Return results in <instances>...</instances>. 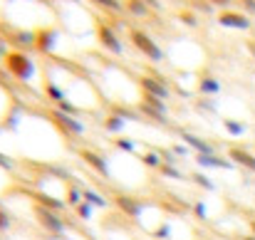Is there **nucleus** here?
Segmentation results:
<instances>
[{
	"label": "nucleus",
	"mask_w": 255,
	"mask_h": 240,
	"mask_svg": "<svg viewBox=\"0 0 255 240\" xmlns=\"http://www.w3.org/2000/svg\"><path fill=\"white\" fill-rule=\"evenodd\" d=\"M104 129H107V131H122V129H124V117H119V114L107 117V119H104Z\"/></svg>",
	"instance_id": "18"
},
{
	"label": "nucleus",
	"mask_w": 255,
	"mask_h": 240,
	"mask_svg": "<svg viewBox=\"0 0 255 240\" xmlns=\"http://www.w3.org/2000/svg\"><path fill=\"white\" fill-rule=\"evenodd\" d=\"M97 35H99V40H102V45H104L107 50L122 52V42H119V37L114 35V30H112L109 25H99V27H97Z\"/></svg>",
	"instance_id": "9"
},
{
	"label": "nucleus",
	"mask_w": 255,
	"mask_h": 240,
	"mask_svg": "<svg viewBox=\"0 0 255 240\" xmlns=\"http://www.w3.org/2000/svg\"><path fill=\"white\" fill-rule=\"evenodd\" d=\"M0 168H12V161L7 159L5 154H0Z\"/></svg>",
	"instance_id": "29"
},
{
	"label": "nucleus",
	"mask_w": 255,
	"mask_h": 240,
	"mask_svg": "<svg viewBox=\"0 0 255 240\" xmlns=\"http://www.w3.org/2000/svg\"><path fill=\"white\" fill-rule=\"evenodd\" d=\"M5 70H7L12 77L25 80V82L35 75V65H32V60H30L27 55H22V52H10V55L5 57Z\"/></svg>",
	"instance_id": "1"
},
{
	"label": "nucleus",
	"mask_w": 255,
	"mask_h": 240,
	"mask_svg": "<svg viewBox=\"0 0 255 240\" xmlns=\"http://www.w3.org/2000/svg\"><path fill=\"white\" fill-rule=\"evenodd\" d=\"M32 213H35V218H37V223H40V228H45L47 233H55V236H62L65 233V221L60 218V213L57 211H52V208H45V206H37L35 203V208H32Z\"/></svg>",
	"instance_id": "2"
},
{
	"label": "nucleus",
	"mask_w": 255,
	"mask_h": 240,
	"mask_svg": "<svg viewBox=\"0 0 255 240\" xmlns=\"http://www.w3.org/2000/svg\"><path fill=\"white\" fill-rule=\"evenodd\" d=\"M193 213H196L198 218H206V208H203V203H196V206H193Z\"/></svg>",
	"instance_id": "27"
},
{
	"label": "nucleus",
	"mask_w": 255,
	"mask_h": 240,
	"mask_svg": "<svg viewBox=\"0 0 255 240\" xmlns=\"http://www.w3.org/2000/svg\"><path fill=\"white\" fill-rule=\"evenodd\" d=\"M94 2H99L102 7H109V10H122L117 0H94Z\"/></svg>",
	"instance_id": "25"
},
{
	"label": "nucleus",
	"mask_w": 255,
	"mask_h": 240,
	"mask_svg": "<svg viewBox=\"0 0 255 240\" xmlns=\"http://www.w3.org/2000/svg\"><path fill=\"white\" fill-rule=\"evenodd\" d=\"M251 50H253V55H255V42H253V45H251Z\"/></svg>",
	"instance_id": "34"
},
{
	"label": "nucleus",
	"mask_w": 255,
	"mask_h": 240,
	"mask_svg": "<svg viewBox=\"0 0 255 240\" xmlns=\"http://www.w3.org/2000/svg\"><path fill=\"white\" fill-rule=\"evenodd\" d=\"M218 22H221L223 27H233V30H248V27H251V20H248L246 15H241V12H233V10L221 12V15H218Z\"/></svg>",
	"instance_id": "8"
},
{
	"label": "nucleus",
	"mask_w": 255,
	"mask_h": 240,
	"mask_svg": "<svg viewBox=\"0 0 255 240\" xmlns=\"http://www.w3.org/2000/svg\"><path fill=\"white\" fill-rule=\"evenodd\" d=\"M198 92L201 94H218L221 92V82L216 80V77H203V80L198 82Z\"/></svg>",
	"instance_id": "15"
},
{
	"label": "nucleus",
	"mask_w": 255,
	"mask_h": 240,
	"mask_svg": "<svg viewBox=\"0 0 255 240\" xmlns=\"http://www.w3.org/2000/svg\"><path fill=\"white\" fill-rule=\"evenodd\" d=\"M243 5H246L251 12H255V0H243Z\"/></svg>",
	"instance_id": "31"
},
{
	"label": "nucleus",
	"mask_w": 255,
	"mask_h": 240,
	"mask_svg": "<svg viewBox=\"0 0 255 240\" xmlns=\"http://www.w3.org/2000/svg\"><path fill=\"white\" fill-rule=\"evenodd\" d=\"M45 92H47V94H50V97H52L57 104H60V102H65V94H62V89H57V84L47 82V84H45Z\"/></svg>",
	"instance_id": "20"
},
{
	"label": "nucleus",
	"mask_w": 255,
	"mask_h": 240,
	"mask_svg": "<svg viewBox=\"0 0 255 240\" xmlns=\"http://www.w3.org/2000/svg\"><path fill=\"white\" fill-rule=\"evenodd\" d=\"M75 211H77V216H80L82 221H89V218H92V206H89L87 201H82V203H80Z\"/></svg>",
	"instance_id": "24"
},
{
	"label": "nucleus",
	"mask_w": 255,
	"mask_h": 240,
	"mask_svg": "<svg viewBox=\"0 0 255 240\" xmlns=\"http://www.w3.org/2000/svg\"><path fill=\"white\" fill-rule=\"evenodd\" d=\"M196 161H198V166H206V168H233V161L223 159L218 154H198Z\"/></svg>",
	"instance_id": "12"
},
{
	"label": "nucleus",
	"mask_w": 255,
	"mask_h": 240,
	"mask_svg": "<svg viewBox=\"0 0 255 240\" xmlns=\"http://www.w3.org/2000/svg\"><path fill=\"white\" fill-rule=\"evenodd\" d=\"M191 178H193V181H196L201 188H206V191H213V188H216V186H213V181H211V178H206L203 173H193Z\"/></svg>",
	"instance_id": "23"
},
{
	"label": "nucleus",
	"mask_w": 255,
	"mask_h": 240,
	"mask_svg": "<svg viewBox=\"0 0 255 240\" xmlns=\"http://www.w3.org/2000/svg\"><path fill=\"white\" fill-rule=\"evenodd\" d=\"M228 159L233 161V163H238V166H243V168H248V171H253L255 173V151H248V149H243V146H231Z\"/></svg>",
	"instance_id": "7"
},
{
	"label": "nucleus",
	"mask_w": 255,
	"mask_h": 240,
	"mask_svg": "<svg viewBox=\"0 0 255 240\" xmlns=\"http://www.w3.org/2000/svg\"><path fill=\"white\" fill-rule=\"evenodd\" d=\"M181 139L191 146V149H196L198 154H216V149L206 141V139H201V136H193V134H188V131H183L181 134Z\"/></svg>",
	"instance_id": "13"
},
{
	"label": "nucleus",
	"mask_w": 255,
	"mask_h": 240,
	"mask_svg": "<svg viewBox=\"0 0 255 240\" xmlns=\"http://www.w3.org/2000/svg\"><path fill=\"white\" fill-rule=\"evenodd\" d=\"M213 5H218V7H226V5H231L233 0H211Z\"/></svg>",
	"instance_id": "30"
},
{
	"label": "nucleus",
	"mask_w": 255,
	"mask_h": 240,
	"mask_svg": "<svg viewBox=\"0 0 255 240\" xmlns=\"http://www.w3.org/2000/svg\"><path fill=\"white\" fill-rule=\"evenodd\" d=\"M114 203H117V208H119L122 213H127L129 218H139L141 211H144V203H141L139 198H134V196H124V193H119V196L114 198Z\"/></svg>",
	"instance_id": "5"
},
{
	"label": "nucleus",
	"mask_w": 255,
	"mask_h": 240,
	"mask_svg": "<svg viewBox=\"0 0 255 240\" xmlns=\"http://www.w3.org/2000/svg\"><path fill=\"white\" fill-rule=\"evenodd\" d=\"M169 226H164V228H159V231H154V236H156V238H169Z\"/></svg>",
	"instance_id": "28"
},
{
	"label": "nucleus",
	"mask_w": 255,
	"mask_h": 240,
	"mask_svg": "<svg viewBox=\"0 0 255 240\" xmlns=\"http://www.w3.org/2000/svg\"><path fill=\"white\" fill-rule=\"evenodd\" d=\"M141 112H146L149 117L154 119H164L166 117V107H164V99H156V97H144V104H141Z\"/></svg>",
	"instance_id": "10"
},
{
	"label": "nucleus",
	"mask_w": 255,
	"mask_h": 240,
	"mask_svg": "<svg viewBox=\"0 0 255 240\" xmlns=\"http://www.w3.org/2000/svg\"><path fill=\"white\" fill-rule=\"evenodd\" d=\"M82 201H85V198H82V188H80V186H70V188H67V198H65V203L77 208Z\"/></svg>",
	"instance_id": "17"
},
{
	"label": "nucleus",
	"mask_w": 255,
	"mask_h": 240,
	"mask_svg": "<svg viewBox=\"0 0 255 240\" xmlns=\"http://www.w3.org/2000/svg\"><path fill=\"white\" fill-rule=\"evenodd\" d=\"M139 87H144V92H146L149 97H156V99H166V97H169V89H166L159 80L141 77V80H139Z\"/></svg>",
	"instance_id": "11"
},
{
	"label": "nucleus",
	"mask_w": 255,
	"mask_h": 240,
	"mask_svg": "<svg viewBox=\"0 0 255 240\" xmlns=\"http://www.w3.org/2000/svg\"><path fill=\"white\" fill-rule=\"evenodd\" d=\"M223 124H226V131H228L231 136H243V134L248 131V126H246L243 121H236V119H226Z\"/></svg>",
	"instance_id": "16"
},
{
	"label": "nucleus",
	"mask_w": 255,
	"mask_h": 240,
	"mask_svg": "<svg viewBox=\"0 0 255 240\" xmlns=\"http://www.w3.org/2000/svg\"><path fill=\"white\" fill-rule=\"evenodd\" d=\"M7 228H10V218H7V213L0 208V233H2V231H7Z\"/></svg>",
	"instance_id": "26"
},
{
	"label": "nucleus",
	"mask_w": 255,
	"mask_h": 240,
	"mask_svg": "<svg viewBox=\"0 0 255 240\" xmlns=\"http://www.w3.org/2000/svg\"><path fill=\"white\" fill-rule=\"evenodd\" d=\"M131 42H134L136 50H139L141 55H146L151 62H161V60H164V50H161L144 30H131Z\"/></svg>",
	"instance_id": "3"
},
{
	"label": "nucleus",
	"mask_w": 255,
	"mask_h": 240,
	"mask_svg": "<svg viewBox=\"0 0 255 240\" xmlns=\"http://www.w3.org/2000/svg\"><path fill=\"white\" fill-rule=\"evenodd\" d=\"M139 159H141V163H146L149 168H161V163H164L159 154H141Z\"/></svg>",
	"instance_id": "19"
},
{
	"label": "nucleus",
	"mask_w": 255,
	"mask_h": 240,
	"mask_svg": "<svg viewBox=\"0 0 255 240\" xmlns=\"http://www.w3.org/2000/svg\"><path fill=\"white\" fill-rule=\"evenodd\" d=\"M127 5H129V10H131L134 15H146V12H149V7H146L144 0H129Z\"/></svg>",
	"instance_id": "21"
},
{
	"label": "nucleus",
	"mask_w": 255,
	"mask_h": 240,
	"mask_svg": "<svg viewBox=\"0 0 255 240\" xmlns=\"http://www.w3.org/2000/svg\"><path fill=\"white\" fill-rule=\"evenodd\" d=\"M243 240H255V236L253 233H248V236H243Z\"/></svg>",
	"instance_id": "33"
},
{
	"label": "nucleus",
	"mask_w": 255,
	"mask_h": 240,
	"mask_svg": "<svg viewBox=\"0 0 255 240\" xmlns=\"http://www.w3.org/2000/svg\"><path fill=\"white\" fill-rule=\"evenodd\" d=\"M114 144H117V149H122V151H127V154H134V151H136V144H134L131 139H117Z\"/></svg>",
	"instance_id": "22"
},
{
	"label": "nucleus",
	"mask_w": 255,
	"mask_h": 240,
	"mask_svg": "<svg viewBox=\"0 0 255 240\" xmlns=\"http://www.w3.org/2000/svg\"><path fill=\"white\" fill-rule=\"evenodd\" d=\"M52 117V121L62 129V134H67V136H80V134H85V126H82V121H77L72 114H65V112H52L50 114Z\"/></svg>",
	"instance_id": "4"
},
{
	"label": "nucleus",
	"mask_w": 255,
	"mask_h": 240,
	"mask_svg": "<svg viewBox=\"0 0 255 240\" xmlns=\"http://www.w3.org/2000/svg\"><path fill=\"white\" fill-rule=\"evenodd\" d=\"M80 156H82V161H85L89 168H94L99 176L109 178V163H107L104 156H99L97 151H89V149H82V151H80Z\"/></svg>",
	"instance_id": "6"
},
{
	"label": "nucleus",
	"mask_w": 255,
	"mask_h": 240,
	"mask_svg": "<svg viewBox=\"0 0 255 240\" xmlns=\"http://www.w3.org/2000/svg\"><path fill=\"white\" fill-rule=\"evenodd\" d=\"M82 198H85L92 208H107V206H109V201H107L102 193L92 191V188H82Z\"/></svg>",
	"instance_id": "14"
},
{
	"label": "nucleus",
	"mask_w": 255,
	"mask_h": 240,
	"mask_svg": "<svg viewBox=\"0 0 255 240\" xmlns=\"http://www.w3.org/2000/svg\"><path fill=\"white\" fill-rule=\"evenodd\" d=\"M248 226H251V233H253V236H255V221H251Z\"/></svg>",
	"instance_id": "32"
}]
</instances>
